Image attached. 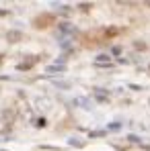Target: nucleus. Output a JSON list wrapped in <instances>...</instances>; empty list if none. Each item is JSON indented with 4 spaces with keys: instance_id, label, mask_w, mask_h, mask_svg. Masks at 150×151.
<instances>
[{
    "instance_id": "nucleus-1",
    "label": "nucleus",
    "mask_w": 150,
    "mask_h": 151,
    "mask_svg": "<svg viewBox=\"0 0 150 151\" xmlns=\"http://www.w3.org/2000/svg\"><path fill=\"white\" fill-rule=\"evenodd\" d=\"M51 23H53V16L48 14V12H45V14H39V16L33 21V25H35L37 29H45V27H50Z\"/></svg>"
},
{
    "instance_id": "nucleus-2",
    "label": "nucleus",
    "mask_w": 150,
    "mask_h": 151,
    "mask_svg": "<svg viewBox=\"0 0 150 151\" xmlns=\"http://www.w3.org/2000/svg\"><path fill=\"white\" fill-rule=\"evenodd\" d=\"M23 39V33L19 31V29H10V31H6V41L8 43H19Z\"/></svg>"
},
{
    "instance_id": "nucleus-3",
    "label": "nucleus",
    "mask_w": 150,
    "mask_h": 151,
    "mask_svg": "<svg viewBox=\"0 0 150 151\" xmlns=\"http://www.w3.org/2000/svg\"><path fill=\"white\" fill-rule=\"evenodd\" d=\"M14 118H17V113H14L12 108H4V110H2V123L12 125V123H14Z\"/></svg>"
},
{
    "instance_id": "nucleus-4",
    "label": "nucleus",
    "mask_w": 150,
    "mask_h": 151,
    "mask_svg": "<svg viewBox=\"0 0 150 151\" xmlns=\"http://www.w3.org/2000/svg\"><path fill=\"white\" fill-rule=\"evenodd\" d=\"M74 104H78V106H82V108H91V102H89L87 98H74Z\"/></svg>"
},
{
    "instance_id": "nucleus-5",
    "label": "nucleus",
    "mask_w": 150,
    "mask_h": 151,
    "mask_svg": "<svg viewBox=\"0 0 150 151\" xmlns=\"http://www.w3.org/2000/svg\"><path fill=\"white\" fill-rule=\"evenodd\" d=\"M33 63H35V57H33V59H29V61H23V63H19V70H21V72H23V70H29Z\"/></svg>"
},
{
    "instance_id": "nucleus-6",
    "label": "nucleus",
    "mask_w": 150,
    "mask_h": 151,
    "mask_svg": "<svg viewBox=\"0 0 150 151\" xmlns=\"http://www.w3.org/2000/svg\"><path fill=\"white\" fill-rule=\"evenodd\" d=\"M64 70H66V68H64L62 63H60V66H50V68H48V74H56V72H64Z\"/></svg>"
},
{
    "instance_id": "nucleus-7",
    "label": "nucleus",
    "mask_w": 150,
    "mask_h": 151,
    "mask_svg": "<svg viewBox=\"0 0 150 151\" xmlns=\"http://www.w3.org/2000/svg\"><path fill=\"white\" fill-rule=\"evenodd\" d=\"M134 47H136V49H140V51H144V49H146V43H144V41H136V43H134Z\"/></svg>"
},
{
    "instance_id": "nucleus-8",
    "label": "nucleus",
    "mask_w": 150,
    "mask_h": 151,
    "mask_svg": "<svg viewBox=\"0 0 150 151\" xmlns=\"http://www.w3.org/2000/svg\"><path fill=\"white\" fill-rule=\"evenodd\" d=\"M70 145H72V147H84V143L78 141V139H70Z\"/></svg>"
},
{
    "instance_id": "nucleus-9",
    "label": "nucleus",
    "mask_w": 150,
    "mask_h": 151,
    "mask_svg": "<svg viewBox=\"0 0 150 151\" xmlns=\"http://www.w3.org/2000/svg\"><path fill=\"white\" fill-rule=\"evenodd\" d=\"M56 86H58V88H70L68 82H56Z\"/></svg>"
},
{
    "instance_id": "nucleus-10",
    "label": "nucleus",
    "mask_w": 150,
    "mask_h": 151,
    "mask_svg": "<svg viewBox=\"0 0 150 151\" xmlns=\"http://www.w3.org/2000/svg\"><path fill=\"white\" fill-rule=\"evenodd\" d=\"M119 127H121L119 123H113V125H109V129H111V131H115V129H119Z\"/></svg>"
},
{
    "instance_id": "nucleus-11",
    "label": "nucleus",
    "mask_w": 150,
    "mask_h": 151,
    "mask_svg": "<svg viewBox=\"0 0 150 151\" xmlns=\"http://www.w3.org/2000/svg\"><path fill=\"white\" fill-rule=\"evenodd\" d=\"M37 127H45V118H39L37 120Z\"/></svg>"
},
{
    "instance_id": "nucleus-12",
    "label": "nucleus",
    "mask_w": 150,
    "mask_h": 151,
    "mask_svg": "<svg viewBox=\"0 0 150 151\" xmlns=\"http://www.w3.org/2000/svg\"><path fill=\"white\" fill-rule=\"evenodd\" d=\"M4 14H8V12L6 10H0V16H4Z\"/></svg>"
}]
</instances>
